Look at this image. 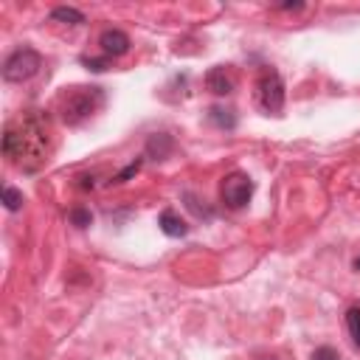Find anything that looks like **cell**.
Listing matches in <instances>:
<instances>
[{
    "instance_id": "d6986e66",
    "label": "cell",
    "mask_w": 360,
    "mask_h": 360,
    "mask_svg": "<svg viewBox=\"0 0 360 360\" xmlns=\"http://www.w3.org/2000/svg\"><path fill=\"white\" fill-rule=\"evenodd\" d=\"M256 360H290L287 354H281V352H270V354H259Z\"/></svg>"
},
{
    "instance_id": "8fae6325",
    "label": "cell",
    "mask_w": 360,
    "mask_h": 360,
    "mask_svg": "<svg viewBox=\"0 0 360 360\" xmlns=\"http://www.w3.org/2000/svg\"><path fill=\"white\" fill-rule=\"evenodd\" d=\"M208 121L217 124L219 129H233V127H236L233 110H222V107H211V110H208Z\"/></svg>"
},
{
    "instance_id": "30bf717a",
    "label": "cell",
    "mask_w": 360,
    "mask_h": 360,
    "mask_svg": "<svg viewBox=\"0 0 360 360\" xmlns=\"http://www.w3.org/2000/svg\"><path fill=\"white\" fill-rule=\"evenodd\" d=\"M51 20L53 22H65V25H82L84 22V14L79 8H70V6H56L51 11Z\"/></svg>"
},
{
    "instance_id": "8992f818",
    "label": "cell",
    "mask_w": 360,
    "mask_h": 360,
    "mask_svg": "<svg viewBox=\"0 0 360 360\" xmlns=\"http://www.w3.org/2000/svg\"><path fill=\"white\" fill-rule=\"evenodd\" d=\"M98 45H101L104 56H124L132 42L121 28H104L101 37H98Z\"/></svg>"
},
{
    "instance_id": "ac0fdd59",
    "label": "cell",
    "mask_w": 360,
    "mask_h": 360,
    "mask_svg": "<svg viewBox=\"0 0 360 360\" xmlns=\"http://www.w3.org/2000/svg\"><path fill=\"white\" fill-rule=\"evenodd\" d=\"M82 62H84L90 70H104V68H107V59H96V56H84Z\"/></svg>"
},
{
    "instance_id": "6da1fadb",
    "label": "cell",
    "mask_w": 360,
    "mask_h": 360,
    "mask_svg": "<svg viewBox=\"0 0 360 360\" xmlns=\"http://www.w3.org/2000/svg\"><path fill=\"white\" fill-rule=\"evenodd\" d=\"M3 155L20 172H37L51 155V115L42 110H28L6 124Z\"/></svg>"
},
{
    "instance_id": "52a82bcc",
    "label": "cell",
    "mask_w": 360,
    "mask_h": 360,
    "mask_svg": "<svg viewBox=\"0 0 360 360\" xmlns=\"http://www.w3.org/2000/svg\"><path fill=\"white\" fill-rule=\"evenodd\" d=\"M233 76H231V70L228 68H222V65H217V68H211L208 73H205V87L214 93V96H228V93H233Z\"/></svg>"
},
{
    "instance_id": "e0dca14e",
    "label": "cell",
    "mask_w": 360,
    "mask_h": 360,
    "mask_svg": "<svg viewBox=\"0 0 360 360\" xmlns=\"http://www.w3.org/2000/svg\"><path fill=\"white\" fill-rule=\"evenodd\" d=\"M309 360H340V354H338L332 346H318Z\"/></svg>"
},
{
    "instance_id": "5bb4252c",
    "label": "cell",
    "mask_w": 360,
    "mask_h": 360,
    "mask_svg": "<svg viewBox=\"0 0 360 360\" xmlns=\"http://www.w3.org/2000/svg\"><path fill=\"white\" fill-rule=\"evenodd\" d=\"M68 219H70V225H76V228H87V225L93 222V214H90V208H82V205H76V208H70Z\"/></svg>"
},
{
    "instance_id": "3957f363",
    "label": "cell",
    "mask_w": 360,
    "mask_h": 360,
    "mask_svg": "<svg viewBox=\"0 0 360 360\" xmlns=\"http://www.w3.org/2000/svg\"><path fill=\"white\" fill-rule=\"evenodd\" d=\"M39 68H42L39 51L22 45V48H17V51H11L6 56V62H3V79L11 82V84H20V82L34 79L39 73Z\"/></svg>"
},
{
    "instance_id": "7a4b0ae2",
    "label": "cell",
    "mask_w": 360,
    "mask_h": 360,
    "mask_svg": "<svg viewBox=\"0 0 360 360\" xmlns=\"http://www.w3.org/2000/svg\"><path fill=\"white\" fill-rule=\"evenodd\" d=\"M104 104V90L101 87H68L59 96V115L68 127L84 124L90 115H96Z\"/></svg>"
},
{
    "instance_id": "9c48e42d",
    "label": "cell",
    "mask_w": 360,
    "mask_h": 360,
    "mask_svg": "<svg viewBox=\"0 0 360 360\" xmlns=\"http://www.w3.org/2000/svg\"><path fill=\"white\" fill-rule=\"evenodd\" d=\"M172 149H174V141H172L166 132L149 135V141H146V155H152L155 160H163V158H166Z\"/></svg>"
},
{
    "instance_id": "ffe728a7",
    "label": "cell",
    "mask_w": 360,
    "mask_h": 360,
    "mask_svg": "<svg viewBox=\"0 0 360 360\" xmlns=\"http://www.w3.org/2000/svg\"><path fill=\"white\" fill-rule=\"evenodd\" d=\"M278 11H298V8H304V3H281V6H276Z\"/></svg>"
},
{
    "instance_id": "2e32d148",
    "label": "cell",
    "mask_w": 360,
    "mask_h": 360,
    "mask_svg": "<svg viewBox=\"0 0 360 360\" xmlns=\"http://www.w3.org/2000/svg\"><path fill=\"white\" fill-rule=\"evenodd\" d=\"M138 169H141V160H132V163H129V166H124V169H121L110 183H115V186H118V183H127L132 174H138Z\"/></svg>"
},
{
    "instance_id": "277c9868",
    "label": "cell",
    "mask_w": 360,
    "mask_h": 360,
    "mask_svg": "<svg viewBox=\"0 0 360 360\" xmlns=\"http://www.w3.org/2000/svg\"><path fill=\"white\" fill-rule=\"evenodd\" d=\"M256 101L264 112L278 115L284 110V82L278 76V70H262L256 79Z\"/></svg>"
},
{
    "instance_id": "5b68a950",
    "label": "cell",
    "mask_w": 360,
    "mask_h": 360,
    "mask_svg": "<svg viewBox=\"0 0 360 360\" xmlns=\"http://www.w3.org/2000/svg\"><path fill=\"white\" fill-rule=\"evenodd\" d=\"M219 197H222V202L228 205V208H245L248 202H250V197H253V180L245 174V172H231V174H225L222 177V183H219Z\"/></svg>"
},
{
    "instance_id": "44dd1931",
    "label": "cell",
    "mask_w": 360,
    "mask_h": 360,
    "mask_svg": "<svg viewBox=\"0 0 360 360\" xmlns=\"http://www.w3.org/2000/svg\"><path fill=\"white\" fill-rule=\"evenodd\" d=\"M354 270H360V256H357V259H354Z\"/></svg>"
},
{
    "instance_id": "ba28073f",
    "label": "cell",
    "mask_w": 360,
    "mask_h": 360,
    "mask_svg": "<svg viewBox=\"0 0 360 360\" xmlns=\"http://www.w3.org/2000/svg\"><path fill=\"white\" fill-rule=\"evenodd\" d=\"M158 225H160V231H163L166 236H186V233H188L186 219H180V214H177V211H172V208L160 211Z\"/></svg>"
},
{
    "instance_id": "9a60e30c",
    "label": "cell",
    "mask_w": 360,
    "mask_h": 360,
    "mask_svg": "<svg viewBox=\"0 0 360 360\" xmlns=\"http://www.w3.org/2000/svg\"><path fill=\"white\" fill-rule=\"evenodd\" d=\"M183 200H186V208H188V211H194L197 217L211 219V214H214V211H211V208H205V205H200V200H197L191 191H186V194H183Z\"/></svg>"
},
{
    "instance_id": "4fadbf2b",
    "label": "cell",
    "mask_w": 360,
    "mask_h": 360,
    "mask_svg": "<svg viewBox=\"0 0 360 360\" xmlns=\"http://www.w3.org/2000/svg\"><path fill=\"white\" fill-rule=\"evenodd\" d=\"M3 202H6L8 211H20L22 208V191L14 188V186H6L3 188Z\"/></svg>"
},
{
    "instance_id": "7c38bea8",
    "label": "cell",
    "mask_w": 360,
    "mask_h": 360,
    "mask_svg": "<svg viewBox=\"0 0 360 360\" xmlns=\"http://www.w3.org/2000/svg\"><path fill=\"white\" fill-rule=\"evenodd\" d=\"M346 329H349L354 346H360V307H349L346 309Z\"/></svg>"
}]
</instances>
